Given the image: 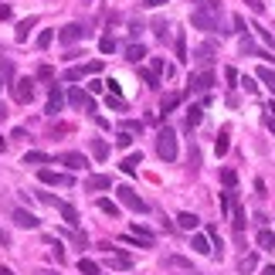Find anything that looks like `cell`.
Masks as SVG:
<instances>
[{
	"mask_svg": "<svg viewBox=\"0 0 275 275\" xmlns=\"http://www.w3.org/2000/svg\"><path fill=\"white\" fill-rule=\"evenodd\" d=\"M190 24L200 31H221V0H200V10L190 14Z\"/></svg>",
	"mask_w": 275,
	"mask_h": 275,
	"instance_id": "6da1fadb",
	"label": "cell"
},
{
	"mask_svg": "<svg viewBox=\"0 0 275 275\" xmlns=\"http://www.w3.org/2000/svg\"><path fill=\"white\" fill-rule=\"evenodd\" d=\"M157 157L167 160V163L177 160V133H174L170 126H163V129L157 133Z\"/></svg>",
	"mask_w": 275,
	"mask_h": 275,
	"instance_id": "7a4b0ae2",
	"label": "cell"
},
{
	"mask_svg": "<svg viewBox=\"0 0 275 275\" xmlns=\"http://www.w3.org/2000/svg\"><path fill=\"white\" fill-rule=\"evenodd\" d=\"M116 194H119V204H126L129 211H136V214H146V211H150V204H146V200H143L133 187H119Z\"/></svg>",
	"mask_w": 275,
	"mask_h": 275,
	"instance_id": "3957f363",
	"label": "cell"
},
{
	"mask_svg": "<svg viewBox=\"0 0 275 275\" xmlns=\"http://www.w3.org/2000/svg\"><path fill=\"white\" fill-rule=\"evenodd\" d=\"M41 183H51V187H75V177L72 174H55V170H38Z\"/></svg>",
	"mask_w": 275,
	"mask_h": 275,
	"instance_id": "277c9868",
	"label": "cell"
},
{
	"mask_svg": "<svg viewBox=\"0 0 275 275\" xmlns=\"http://www.w3.org/2000/svg\"><path fill=\"white\" fill-rule=\"evenodd\" d=\"M95 72H102V61L75 65V68H68V72H65V82H79V79H85V75H95Z\"/></svg>",
	"mask_w": 275,
	"mask_h": 275,
	"instance_id": "5b68a950",
	"label": "cell"
},
{
	"mask_svg": "<svg viewBox=\"0 0 275 275\" xmlns=\"http://www.w3.org/2000/svg\"><path fill=\"white\" fill-rule=\"evenodd\" d=\"M14 98H17L20 105H27V102L34 98V79H17L14 82Z\"/></svg>",
	"mask_w": 275,
	"mask_h": 275,
	"instance_id": "8992f818",
	"label": "cell"
},
{
	"mask_svg": "<svg viewBox=\"0 0 275 275\" xmlns=\"http://www.w3.org/2000/svg\"><path fill=\"white\" fill-rule=\"evenodd\" d=\"M211 85H214V75H211V72H197V75H190L187 92H207Z\"/></svg>",
	"mask_w": 275,
	"mask_h": 275,
	"instance_id": "52a82bcc",
	"label": "cell"
},
{
	"mask_svg": "<svg viewBox=\"0 0 275 275\" xmlns=\"http://www.w3.org/2000/svg\"><path fill=\"white\" fill-rule=\"evenodd\" d=\"M82 38H85V27H82V24H68V27H61L58 31L61 44H75V41H82Z\"/></svg>",
	"mask_w": 275,
	"mask_h": 275,
	"instance_id": "ba28073f",
	"label": "cell"
},
{
	"mask_svg": "<svg viewBox=\"0 0 275 275\" xmlns=\"http://www.w3.org/2000/svg\"><path fill=\"white\" fill-rule=\"evenodd\" d=\"M10 221H14L17 228H38V217L31 214V211H24V207H14V211H10Z\"/></svg>",
	"mask_w": 275,
	"mask_h": 275,
	"instance_id": "9c48e42d",
	"label": "cell"
},
{
	"mask_svg": "<svg viewBox=\"0 0 275 275\" xmlns=\"http://www.w3.org/2000/svg\"><path fill=\"white\" fill-rule=\"evenodd\" d=\"M61 105H65V92H61V85H51V92H48V112L55 116V112H61Z\"/></svg>",
	"mask_w": 275,
	"mask_h": 275,
	"instance_id": "30bf717a",
	"label": "cell"
},
{
	"mask_svg": "<svg viewBox=\"0 0 275 275\" xmlns=\"http://www.w3.org/2000/svg\"><path fill=\"white\" fill-rule=\"evenodd\" d=\"M68 102H72L75 109H95V105L89 102V92H85V89H72V92H68Z\"/></svg>",
	"mask_w": 275,
	"mask_h": 275,
	"instance_id": "8fae6325",
	"label": "cell"
},
{
	"mask_svg": "<svg viewBox=\"0 0 275 275\" xmlns=\"http://www.w3.org/2000/svg\"><path fill=\"white\" fill-rule=\"evenodd\" d=\"M61 167H68V170H85L89 160L82 157V153H61Z\"/></svg>",
	"mask_w": 275,
	"mask_h": 275,
	"instance_id": "7c38bea8",
	"label": "cell"
},
{
	"mask_svg": "<svg viewBox=\"0 0 275 275\" xmlns=\"http://www.w3.org/2000/svg\"><path fill=\"white\" fill-rule=\"evenodd\" d=\"M231 228H235L238 238H241V231L248 228V221H245V207H241V204H235V211H231Z\"/></svg>",
	"mask_w": 275,
	"mask_h": 275,
	"instance_id": "4fadbf2b",
	"label": "cell"
},
{
	"mask_svg": "<svg viewBox=\"0 0 275 275\" xmlns=\"http://www.w3.org/2000/svg\"><path fill=\"white\" fill-rule=\"evenodd\" d=\"M34 24H38V17H24L17 24V31H14V38H17V41H27V38H31V31H34Z\"/></svg>",
	"mask_w": 275,
	"mask_h": 275,
	"instance_id": "5bb4252c",
	"label": "cell"
},
{
	"mask_svg": "<svg viewBox=\"0 0 275 275\" xmlns=\"http://www.w3.org/2000/svg\"><path fill=\"white\" fill-rule=\"evenodd\" d=\"M85 187H89V194H92V190H109V187H112V177L95 174V177H89V183H85Z\"/></svg>",
	"mask_w": 275,
	"mask_h": 275,
	"instance_id": "9a60e30c",
	"label": "cell"
},
{
	"mask_svg": "<svg viewBox=\"0 0 275 275\" xmlns=\"http://www.w3.org/2000/svg\"><path fill=\"white\" fill-rule=\"evenodd\" d=\"M105 265H109V269H133V258L129 255H112V252H109V255H105Z\"/></svg>",
	"mask_w": 275,
	"mask_h": 275,
	"instance_id": "2e32d148",
	"label": "cell"
},
{
	"mask_svg": "<svg viewBox=\"0 0 275 275\" xmlns=\"http://www.w3.org/2000/svg\"><path fill=\"white\" fill-rule=\"evenodd\" d=\"M180 92H170V95H163V102H160V116H167V112H174V109H177L180 105Z\"/></svg>",
	"mask_w": 275,
	"mask_h": 275,
	"instance_id": "e0dca14e",
	"label": "cell"
},
{
	"mask_svg": "<svg viewBox=\"0 0 275 275\" xmlns=\"http://www.w3.org/2000/svg\"><path fill=\"white\" fill-rule=\"evenodd\" d=\"M200 119H204V105H190V109H187V122H183V126H187V129H197V126H200Z\"/></svg>",
	"mask_w": 275,
	"mask_h": 275,
	"instance_id": "ac0fdd59",
	"label": "cell"
},
{
	"mask_svg": "<svg viewBox=\"0 0 275 275\" xmlns=\"http://www.w3.org/2000/svg\"><path fill=\"white\" fill-rule=\"evenodd\" d=\"M177 224L183 228V231H194L197 224H200V217H197V214H190V211H180V214H177Z\"/></svg>",
	"mask_w": 275,
	"mask_h": 275,
	"instance_id": "d6986e66",
	"label": "cell"
},
{
	"mask_svg": "<svg viewBox=\"0 0 275 275\" xmlns=\"http://www.w3.org/2000/svg\"><path fill=\"white\" fill-rule=\"evenodd\" d=\"M228 146H231V133H228V129H221V133H217V143H214V153H217V157H224V153H228Z\"/></svg>",
	"mask_w": 275,
	"mask_h": 275,
	"instance_id": "ffe728a7",
	"label": "cell"
},
{
	"mask_svg": "<svg viewBox=\"0 0 275 275\" xmlns=\"http://www.w3.org/2000/svg\"><path fill=\"white\" fill-rule=\"evenodd\" d=\"M92 157L102 163V160H109V143L105 139H92Z\"/></svg>",
	"mask_w": 275,
	"mask_h": 275,
	"instance_id": "44dd1931",
	"label": "cell"
},
{
	"mask_svg": "<svg viewBox=\"0 0 275 275\" xmlns=\"http://www.w3.org/2000/svg\"><path fill=\"white\" fill-rule=\"evenodd\" d=\"M197 61H204V65L214 61V44H211V41H204V44L197 48Z\"/></svg>",
	"mask_w": 275,
	"mask_h": 275,
	"instance_id": "7402d4cb",
	"label": "cell"
},
{
	"mask_svg": "<svg viewBox=\"0 0 275 275\" xmlns=\"http://www.w3.org/2000/svg\"><path fill=\"white\" fill-rule=\"evenodd\" d=\"M255 79H258V82H265V85H269V89L275 92V72L269 68V65H262V68H258V72H255Z\"/></svg>",
	"mask_w": 275,
	"mask_h": 275,
	"instance_id": "603a6c76",
	"label": "cell"
},
{
	"mask_svg": "<svg viewBox=\"0 0 275 275\" xmlns=\"http://www.w3.org/2000/svg\"><path fill=\"white\" fill-rule=\"evenodd\" d=\"M190 248H194L197 255H211V241L204 235H194V241H190Z\"/></svg>",
	"mask_w": 275,
	"mask_h": 275,
	"instance_id": "cb8c5ba5",
	"label": "cell"
},
{
	"mask_svg": "<svg viewBox=\"0 0 275 275\" xmlns=\"http://www.w3.org/2000/svg\"><path fill=\"white\" fill-rule=\"evenodd\" d=\"M139 153H129V157L122 160V163H119V170H122V174H136V167H139Z\"/></svg>",
	"mask_w": 275,
	"mask_h": 275,
	"instance_id": "d4e9b609",
	"label": "cell"
},
{
	"mask_svg": "<svg viewBox=\"0 0 275 275\" xmlns=\"http://www.w3.org/2000/svg\"><path fill=\"white\" fill-rule=\"evenodd\" d=\"M95 207L102 211V214H109V217H119V204L105 200V197H98V200H95Z\"/></svg>",
	"mask_w": 275,
	"mask_h": 275,
	"instance_id": "484cf974",
	"label": "cell"
},
{
	"mask_svg": "<svg viewBox=\"0 0 275 275\" xmlns=\"http://www.w3.org/2000/svg\"><path fill=\"white\" fill-rule=\"evenodd\" d=\"M258 248H265V252H272V248H275V235L269 231V228L258 231Z\"/></svg>",
	"mask_w": 275,
	"mask_h": 275,
	"instance_id": "4316f807",
	"label": "cell"
},
{
	"mask_svg": "<svg viewBox=\"0 0 275 275\" xmlns=\"http://www.w3.org/2000/svg\"><path fill=\"white\" fill-rule=\"evenodd\" d=\"M235 204H238V194H235V190H224V194H221V207H224V214H231V211H235Z\"/></svg>",
	"mask_w": 275,
	"mask_h": 275,
	"instance_id": "83f0119b",
	"label": "cell"
},
{
	"mask_svg": "<svg viewBox=\"0 0 275 275\" xmlns=\"http://www.w3.org/2000/svg\"><path fill=\"white\" fill-rule=\"evenodd\" d=\"M255 269H258V255H245V258H241V265H238V272H241V275L255 272Z\"/></svg>",
	"mask_w": 275,
	"mask_h": 275,
	"instance_id": "f1b7e54d",
	"label": "cell"
},
{
	"mask_svg": "<svg viewBox=\"0 0 275 275\" xmlns=\"http://www.w3.org/2000/svg\"><path fill=\"white\" fill-rule=\"evenodd\" d=\"M126 58L129 61H143L146 58V48H143V44H129V48H126Z\"/></svg>",
	"mask_w": 275,
	"mask_h": 275,
	"instance_id": "f546056e",
	"label": "cell"
},
{
	"mask_svg": "<svg viewBox=\"0 0 275 275\" xmlns=\"http://www.w3.org/2000/svg\"><path fill=\"white\" fill-rule=\"evenodd\" d=\"M0 79L7 82V85H14V82H17V79H14V61H3V65H0Z\"/></svg>",
	"mask_w": 275,
	"mask_h": 275,
	"instance_id": "4dcf8cb0",
	"label": "cell"
},
{
	"mask_svg": "<svg viewBox=\"0 0 275 275\" xmlns=\"http://www.w3.org/2000/svg\"><path fill=\"white\" fill-rule=\"evenodd\" d=\"M116 48H119V44H116V38H112V34H105V38L98 41V51H102V55H112Z\"/></svg>",
	"mask_w": 275,
	"mask_h": 275,
	"instance_id": "1f68e13d",
	"label": "cell"
},
{
	"mask_svg": "<svg viewBox=\"0 0 275 275\" xmlns=\"http://www.w3.org/2000/svg\"><path fill=\"white\" fill-rule=\"evenodd\" d=\"M61 217H65L68 224H79V211H75L72 204H61Z\"/></svg>",
	"mask_w": 275,
	"mask_h": 275,
	"instance_id": "d6a6232c",
	"label": "cell"
},
{
	"mask_svg": "<svg viewBox=\"0 0 275 275\" xmlns=\"http://www.w3.org/2000/svg\"><path fill=\"white\" fill-rule=\"evenodd\" d=\"M221 180H224V187L231 190V187L238 183V174H235V170H228V167H224V170H221Z\"/></svg>",
	"mask_w": 275,
	"mask_h": 275,
	"instance_id": "836d02e7",
	"label": "cell"
},
{
	"mask_svg": "<svg viewBox=\"0 0 275 275\" xmlns=\"http://www.w3.org/2000/svg\"><path fill=\"white\" fill-rule=\"evenodd\" d=\"M79 269H82L85 275H98V265L92 262V258H82V262H79Z\"/></svg>",
	"mask_w": 275,
	"mask_h": 275,
	"instance_id": "e575fe53",
	"label": "cell"
},
{
	"mask_svg": "<svg viewBox=\"0 0 275 275\" xmlns=\"http://www.w3.org/2000/svg\"><path fill=\"white\" fill-rule=\"evenodd\" d=\"M24 163H48V153H41V150H31V153L24 157Z\"/></svg>",
	"mask_w": 275,
	"mask_h": 275,
	"instance_id": "d590c367",
	"label": "cell"
},
{
	"mask_svg": "<svg viewBox=\"0 0 275 275\" xmlns=\"http://www.w3.org/2000/svg\"><path fill=\"white\" fill-rule=\"evenodd\" d=\"M167 265H174V269H190V262L180 258V255H170V258H167Z\"/></svg>",
	"mask_w": 275,
	"mask_h": 275,
	"instance_id": "8d00e7d4",
	"label": "cell"
},
{
	"mask_svg": "<svg viewBox=\"0 0 275 275\" xmlns=\"http://www.w3.org/2000/svg\"><path fill=\"white\" fill-rule=\"evenodd\" d=\"M143 82H146L150 89H157V85H160V75H157V72H143Z\"/></svg>",
	"mask_w": 275,
	"mask_h": 275,
	"instance_id": "74e56055",
	"label": "cell"
},
{
	"mask_svg": "<svg viewBox=\"0 0 275 275\" xmlns=\"http://www.w3.org/2000/svg\"><path fill=\"white\" fill-rule=\"evenodd\" d=\"M51 41H55V34H51V31H41V34H38V48H48Z\"/></svg>",
	"mask_w": 275,
	"mask_h": 275,
	"instance_id": "f35d334b",
	"label": "cell"
},
{
	"mask_svg": "<svg viewBox=\"0 0 275 275\" xmlns=\"http://www.w3.org/2000/svg\"><path fill=\"white\" fill-rule=\"evenodd\" d=\"M255 31H258V38L265 41L269 48H275V38H272V34H269V31H265V27H258V24H255Z\"/></svg>",
	"mask_w": 275,
	"mask_h": 275,
	"instance_id": "ab89813d",
	"label": "cell"
},
{
	"mask_svg": "<svg viewBox=\"0 0 275 275\" xmlns=\"http://www.w3.org/2000/svg\"><path fill=\"white\" fill-rule=\"evenodd\" d=\"M177 58H180V61H187V41H183V34L177 38Z\"/></svg>",
	"mask_w": 275,
	"mask_h": 275,
	"instance_id": "60d3db41",
	"label": "cell"
},
{
	"mask_svg": "<svg viewBox=\"0 0 275 275\" xmlns=\"http://www.w3.org/2000/svg\"><path fill=\"white\" fill-rule=\"evenodd\" d=\"M105 105H109V109H126V102H122L119 95H109L105 98Z\"/></svg>",
	"mask_w": 275,
	"mask_h": 275,
	"instance_id": "b9f144b4",
	"label": "cell"
},
{
	"mask_svg": "<svg viewBox=\"0 0 275 275\" xmlns=\"http://www.w3.org/2000/svg\"><path fill=\"white\" fill-rule=\"evenodd\" d=\"M41 200H44V204H51V207H58L61 211V204H65V200H58V197H51V194H38Z\"/></svg>",
	"mask_w": 275,
	"mask_h": 275,
	"instance_id": "7bdbcfd3",
	"label": "cell"
},
{
	"mask_svg": "<svg viewBox=\"0 0 275 275\" xmlns=\"http://www.w3.org/2000/svg\"><path fill=\"white\" fill-rule=\"evenodd\" d=\"M241 51H245V55H252V51H255V44H252L248 34H241Z\"/></svg>",
	"mask_w": 275,
	"mask_h": 275,
	"instance_id": "ee69618b",
	"label": "cell"
},
{
	"mask_svg": "<svg viewBox=\"0 0 275 275\" xmlns=\"http://www.w3.org/2000/svg\"><path fill=\"white\" fill-rule=\"evenodd\" d=\"M122 133H143V122H122Z\"/></svg>",
	"mask_w": 275,
	"mask_h": 275,
	"instance_id": "f6af8a7d",
	"label": "cell"
},
{
	"mask_svg": "<svg viewBox=\"0 0 275 275\" xmlns=\"http://www.w3.org/2000/svg\"><path fill=\"white\" fill-rule=\"evenodd\" d=\"M119 146H122V150H126V146H133V133H119V139H116Z\"/></svg>",
	"mask_w": 275,
	"mask_h": 275,
	"instance_id": "bcb514c9",
	"label": "cell"
},
{
	"mask_svg": "<svg viewBox=\"0 0 275 275\" xmlns=\"http://www.w3.org/2000/svg\"><path fill=\"white\" fill-rule=\"evenodd\" d=\"M48 245H51V255H55V258H58V262H61V258H65V248H61L58 241H48Z\"/></svg>",
	"mask_w": 275,
	"mask_h": 275,
	"instance_id": "7dc6e473",
	"label": "cell"
},
{
	"mask_svg": "<svg viewBox=\"0 0 275 275\" xmlns=\"http://www.w3.org/2000/svg\"><path fill=\"white\" fill-rule=\"evenodd\" d=\"M245 3H248V7H252L255 14H262V10H265V3H262V0H245Z\"/></svg>",
	"mask_w": 275,
	"mask_h": 275,
	"instance_id": "c3c4849f",
	"label": "cell"
},
{
	"mask_svg": "<svg viewBox=\"0 0 275 275\" xmlns=\"http://www.w3.org/2000/svg\"><path fill=\"white\" fill-rule=\"evenodd\" d=\"M38 79H44V82L51 79V68H48V65H41V68H38Z\"/></svg>",
	"mask_w": 275,
	"mask_h": 275,
	"instance_id": "681fc988",
	"label": "cell"
},
{
	"mask_svg": "<svg viewBox=\"0 0 275 275\" xmlns=\"http://www.w3.org/2000/svg\"><path fill=\"white\" fill-rule=\"evenodd\" d=\"M167 0H146V7H163Z\"/></svg>",
	"mask_w": 275,
	"mask_h": 275,
	"instance_id": "f907efd6",
	"label": "cell"
},
{
	"mask_svg": "<svg viewBox=\"0 0 275 275\" xmlns=\"http://www.w3.org/2000/svg\"><path fill=\"white\" fill-rule=\"evenodd\" d=\"M262 275H275V265H265V269H262Z\"/></svg>",
	"mask_w": 275,
	"mask_h": 275,
	"instance_id": "816d5d0a",
	"label": "cell"
},
{
	"mask_svg": "<svg viewBox=\"0 0 275 275\" xmlns=\"http://www.w3.org/2000/svg\"><path fill=\"white\" fill-rule=\"evenodd\" d=\"M269 116H272V119H275V102H269Z\"/></svg>",
	"mask_w": 275,
	"mask_h": 275,
	"instance_id": "f5cc1de1",
	"label": "cell"
},
{
	"mask_svg": "<svg viewBox=\"0 0 275 275\" xmlns=\"http://www.w3.org/2000/svg\"><path fill=\"white\" fill-rule=\"evenodd\" d=\"M0 275H14V272H10V269H7V265H3V269H0Z\"/></svg>",
	"mask_w": 275,
	"mask_h": 275,
	"instance_id": "db71d44e",
	"label": "cell"
},
{
	"mask_svg": "<svg viewBox=\"0 0 275 275\" xmlns=\"http://www.w3.org/2000/svg\"><path fill=\"white\" fill-rule=\"evenodd\" d=\"M269 129H272V133H275V119H272V116H269Z\"/></svg>",
	"mask_w": 275,
	"mask_h": 275,
	"instance_id": "11a10c76",
	"label": "cell"
},
{
	"mask_svg": "<svg viewBox=\"0 0 275 275\" xmlns=\"http://www.w3.org/2000/svg\"><path fill=\"white\" fill-rule=\"evenodd\" d=\"M0 119H7V109H3V105H0Z\"/></svg>",
	"mask_w": 275,
	"mask_h": 275,
	"instance_id": "9f6ffc18",
	"label": "cell"
},
{
	"mask_svg": "<svg viewBox=\"0 0 275 275\" xmlns=\"http://www.w3.org/2000/svg\"><path fill=\"white\" fill-rule=\"evenodd\" d=\"M0 150H7V143H3V136H0Z\"/></svg>",
	"mask_w": 275,
	"mask_h": 275,
	"instance_id": "6f0895ef",
	"label": "cell"
},
{
	"mask_svg": "<svg viewBox=\"0 0 275 275\" xmlns=\"http://www.w3.org/2000/svg\"><path fill=\"white\" fill-rule=\"evenodd\" d=\"M38 275H58V272H38Z\"/></svg>",
	"mask_w": 275,
	"mask_h": 275,
	"instance_id": "680465c9",
	"label": "cell"
},
{
	"mask_svg": "<svg viewBox=\"0 0 275 275\" xmlns=\"http://www.w3.org/2000/svg\"><path fill=\"white\" fill-rule=\"evenodd\" d=\"M0 89H3V79H0Z\"/></svg>",
	"mask_w": 275,
	"mask_h": 275,
	"instance_id": "91938a15",
	"label": "cell"
}]
</instances>
